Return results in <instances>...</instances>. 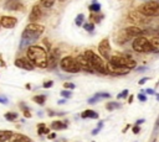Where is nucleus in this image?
<instances>
[{"instance_id": "obj_1", "label": "nucleus", "mask_w": 159, "mask_h": 142, "mask_svg": "<svg viewBox=\"0 0 159 142\" xmlns=\"http://www.w3.org/2000/svg\"><path fill=\"white\" fill-rule=\"evenodd\" d=\"M27 59L39 68H47L48 67V54L41 46H30L27 48Z\"/></svg>"}, {"instance_id": "obj_2", "label": "nucleus", "mask_w": 159, "mask_h": 142, "mask_svg": "<svg viewBox=\"0 0 159 142\" xmlns=\"http://www.w3.org/2000/svg\"><path fill=\"white\" fill-rule=\"evenodd\" d=\"M83 54H84L86 58L89 61V64H91V67L93 68L94 72L101 73V74H109V73H108V68H107V63H106L99 56H97L93 51L87 49V51H84Z\"/></svg>"}, {"instance_id": "obj_3", "label": "nucleus", "mask_w": 159, "mask_h": 142, "mask_svg": "<svg viewBox=\"0 0 159 142\" xmlns=\"http://www.w3.org/2000/svg\"><path fill=\"white\" fill-rule=\"evenodd\" d=\"M143 35V30L138 26H128L125 28H123L119 33H118V38H117V42L118 43H125L127 41H129L130 38H134V37H138V36H142Z\"/></svg>"}, {"instance_id": "obj_4", "label": "nucleus", "mask_w": 159, "mask_h": 142, "mask_svg": "<svg viewBox=\"0 0 159 142\" xmlns=\"http://www.w3.org/2000/svg\"><path fill=\"white\" fill-rule=\"evenodd\" d=\"M108 62L112 63V64H114V65L125 67V68H129V69H133V68H135V65H137V62H135L130 56H124V54H116V56H112Z\"/></svg>"}, {"instance_id": "obj_5", "label": "nucleus", "mask_w": 159, "mask_h": 142, "mask_svg": "<svg viewBox=\"0 0 159 142\" xmlns=\"http://www.w3.org/2000/svg\"><path fill=\"white\" fill-rule=\"evenodd\" d=\"M138 11L142 12L143 15L148 16V17H153V16H159V2L158 1H147L142 5H139Z\"/></svg>"}, {"instance_id": "obj_6", "label": "nucleus", "mask_w": 159, "mask_h": 142, "mask_svg": "<svg viewBox=\"0 0 159 142\" xmlns=\"http://www.w3.org/2000/svg\"><path fill=\"white\" fill-rule=\"evenodd\" d=\"M132 47L135 52L139 53H147V52H152V46H150V41L145 37V36H138L133 40Z\"/></svg>"}, {"instance_id": "obj_7", "label": "nucleus", "mask_w": 159, "mask_h": 142, "mask_svg": "<svg viewBox=\"0 0 159 142\" xmlns=\"http://www.w3.org/2000/svg\"><path fill=\"white\" fill-rule=\"evenodd\" d=\"M60 67L62 70H65L67 73H78L81 70V67H80L78 62L76 61V58H72L70 56H66L61 59Z\"/></svg>"}, {"instance_id": "obj_8", "label": "nucleus", "mask_w": 159, "mask_h": 142, "mask_svg": "<svg viewBox=\"0 0 159 142\" xmlns=\"http://www.w3.org/2000/svg\"><path fill=\"white\" fill-rule=\"evenodd\" d=\"M40 33H36V32H32L27 28H25L21 33V41H20V48H25V47H30V46H34V43L40 38Z\"/></svg>"}, {"instance_id": "obj_9", "label": "nucleus", "mask_w": 159, "mask_h": 142, "mask_svg": "<svg viewBox=\"0 0 159 142\" xmlns=\"http://www.w3.org/2000/svg\"><path fill=\"white\" fill-rule=\"evenodd\" d=\"M98 51H99V54L104 58V59H107V61H109L111 59V46H109V41H108V38H103L101 42H99V44H98Z\"/></svg>"}, {"instance_id": "obj_10", "label": "nucleus", "mask_w": 159, "mask_h": 142, "mask_svg": "<svg viewBox=\"0 0 159 142\" xmlns=\"http://www.w3.org/2000/svg\"><path fill=\"white\" fill-rule=\"evenodd\" d=\"M60 61V49L58 48H53L50 51V54H48V67L50 69H53L57 67Z\"/></svg>"}, {"instance_id": "obj_11", "label": "nucleus", "mask_w": 159, "mask_h": 142, "mask_svg": "<svg viewBox=\"0 0 159 142\" xmlns=\"http://www.w3.org/2000/svg\"><path fill=\"white\" fill-rule=\"evenodd\" d=\"M76 61L78 62V64H80V67H81V70H84V72H87V73H94L93 68H92L91 64H89V61L86 58L84 54L77 56V57H76Z\"/></svg>"}, {"instance_id": "obj_12", "label": "nucleus", "mask_w": 159, "mask_h": 142, "mask_svg": "<svg viewBox=\"0 0 159 142\" xmlns=\"http://www.w3.org/2000/svg\"><path fill=\"white\" fill-rule=\"evenodd\" d=\"M107 68H108V73L109 74H114V75H124V74H128L129 73V68H125V67H118V65H114L112 63H107Z\"/></svg>"}, {"instance_id": "obj_13", "label": "nucleus", "mask_w": 159, "mask_h": 142, "mask_svg": "<svg viewBox=\"0 0 159 142\" xmlns=\"http://www.w3.org/2000/svg\"><path fill=\"white\" fill-rule=\"evenodd\" d=\"M129 20H130V21H133V22H134V23H137V25L148 23V21H149L148 16L143 15V14H142V12H139V11L130 12V14H129Z\"/></svg>"}, {"instance_id": "obj_14", "label": "nucleus", "mask_w": 159, "mask_h": 142, "mask_svg": "<svg viewBox=\"0 0 159 142\" xmlns=\"http://www.w3.org/2000/svg\"><path fill=\"white\" fill-rule=\"evenodd\" d=\"M15 65L17 68H21V69H25V70H32L35 68V65L27 58H17V59H15Z\"/></svg>"}, {"instance_id": "obj_15", "label": "nucleus", "mask_w": 159, "mask_h": 142, "mask_svg": "<svg viewBox=\"0 0 159 142\" xmlns=\"http://www.w3.org/2000/svg\"><path fill=\"white\" fill-rule=\"evenodd\" d=\"M0 23H1V26L5 27V28H12V27L16 26L17 20H16V17H14V16H1Z\"/></svg>"}, {"instance_id": "obj_16", "label": "nucleus", "mask_w": 159, "mask_h": 142, "mask_svg": "<svg viewBox=\"0 0 159 142\" xmlns=\"http://www.w3.org/2000/svg\"><path fill=\"white\" fill-rule=\"evenodd\" d=\"M41 15H42V11H41L40 5H34L32 9H31V12H30V16H29V21L32 22V23H35L36 21L40 20Z\"/></svg>"}, {"instance_id": "obj_17", "label": "nucleus", "mask_w": 159, "mask_h": 142, "mask_svg": "<svg viewBox=\"0 0 159 142\" xmlns=\"http://www.w3.org/2000/svg\"><path fill=\"white\" fill-rule=\"evenodd\" d=\"M4 9L5 10H20L22 9V4L20 0H6L4 4Z\"/></svg>"}, {"instance_id": "obj_18", "label": "nucleus", "mask_w": 159, "mask_h": 142, "mask_svg": "<svg viewBox=\"0 0 159 142\" xmlns=\"http://www.w3.org/2000/svg\"><path fill=\"white\" fill-rule=\"evenodd\" d=\"M25 28H27V30H30V31H32V32H36V33H40V35H42L43 33V31H45V27L42 26V25H39V23H32V22H30Z\"/></svg>"}, {"instance_id": "obj_19", "label": "nucleus", "mask_w": 159, "mask_h": 142, "mask_svg": "<svg viewBox=\"0 0 159 142\" xmlns=\"http://www.w3.org/2000/svg\"><path fill=\"white\" fill-rule=\"evenodd\" d=\"M9 142H31V140L24 135L20 133H12L11 138L9 140Z\"/></svg>"}, {"instance_id": "obj_20", "label": "nucleus", "mask_w": 159, "mask_h": 142, "mask_svg": "<svg viewBox=\"0 0 159 142\" xmlns=\"http://www.w3.org/2000/svg\"><path fill=\"white\" fill-rule=\"evenodd\" d=\"M82 119H98V114L94 110H84L81 114Z\"/></svg>"}, {"instance_id": "obj_21", "label": "nucleus", "mask_w": 159, "mask_h": 142, "mask_svg": "<svg viewBox=\"0 0 159 142\" xmlns=\"http://www.w3.org/2000/svg\"><path fill=\"white\" fill-rule=\"evenodd\" d=\"M12 136V132L11 131H7V130H1L0 131V142H6L11 138Z\"/></svg>"}, {"instance_id": "obj_22", "label": "nucleus", "mask_w": 159, "mask_h": 142, "mask_svg": "<svg viewBox=\"0 0 159 142\" xmlns=\"http://www.w3.org/2000/svg\"><path fill=\"white\" fill-rule=\"evenodd\" d=\"M150 46L153 53H159V37H153L150 40Z\"/></svg>"}, {"instance_id": "obj_23", "label": "nucleus", "mask_w": 159, "mask_h": 142, "mask_svg": "<svg viewBox=\"0 0 159 142\" xmlns=\"http://www.w3.org/2000/svg\"><path fill=\"white\" fill-rule=\"evenodd\" d=\"M158 132H159V117L154 125V128H153V132H152V137L149 140V142H155L157 141V137H158Z\"/></svg>"}, {"instance_id": "obj_24", "label": "nucleus", "mask_w": 159, "mask_h": 142, "mask_svg": "<svg viewBox=\"0 0 159 142\" xmlns=\"http://www.w3.org/2000/svg\"><path fill=\"white\" fill-rule=\"evenodd\" d=\"M67 127L66 122H62V121H53L51 123V128L52 130H65Z\"/></svg>"}, {"instance_id": "obj_25", "label": "nucleus", "mask_w": 159, "mask_h": 142, "mask_svg": "<svg viewBox=\"0 0 159 142\" xmlns=\"http://www.w3.org/2000/svg\"><path fill=\"white\" fill-rule=\"evenodd\" d=\"M120 104L119 102H116V101H111V102H108L107 105H106V109L108 110V111H112V110H116V109H120Z\"/></svg>"}, {"instance_id": "obj_26", "label": "nucleus", "mask_w": 159, "mask_h": 142, "mask_svg": "<svg viewBox=\"0 0 159 142\" xmlns=\"http://www.w3.org/2000/svg\"><path fill=\"white\" fill-rule=\"evenodd\" d=\"M88 10L92 11V12H99V10H101V4H98L97 1H93V2L88 6Z\"/></svg>"}, {"instance_id": "obj_27", "label": "nucleus", "mask_w": 159, "mask_h": 142, "mask_svg": "<svg viewBox=\"0 0 159 142\" xmlns=\"http://www.w3.org/2000/svg\"><path fill=\"white\" fill-rule=\"evenodd\" d=\"M32 100L36 104H39V105H43L45 104V100H46V95H35L32 98Z\"/></svg>"}, {"instance_id": "obj_28", "label": "nucleus", "mask_w": 159, "mask_h": 142, "mask_svg": "<svg viewBox=\"0 0 159 142\" xmlns=\"http://www.w3.org/2000/svg\"><path fill=\"white\" fill-rule=\"evenodd\" d=\"M55 1H56V0H40V4H41V6H43V7H46V9H50V7L53 6Z\"/></svg>"}, {"instance_id": "obj_29", "label": "nucleus", "mask_w": 159, "mask_h": 142, "mask_svg": "<svg viewBox=\"0 0 159 142\" xmlns=\"http://www.w3.org/2000/svg\"><path fill=\"white\" fill-rule=\"evenodd\" d=\"M37 133L39 135H42V133H50V130L45 127V123H39V127H37Z\"/></svg>"}, {"instance_id": "obj_30", "label": "nucleus", "mask_w": 159, "mask_h": 142, "mask_svg": "<svg viewBox=\"0 0 159 142\" xmlns=\"http://www.w3.org/2000/svg\"><path fill=\"white\" fill-rule=\"evenodd\" d=\"M17 117H19V115H17L16 112H6V114H5V119H6L7 121H15Z\"/></svg>"}, {"instance_id": "obj_31", "label": "nucleus", "mask_w": 159, "mask_h": 142, "mask_svg": "<svg viewBox=\"0 0 159 142\" xmlns=\"http://www.w3.org/2000/svg\"><path fill=\"white\" fill-rule=\"evenodd\" d=\"M83 20H84V15H83V14H80V15L76 16L75 23H76L77 26H83Z\"/></svg>"}, {"instance_id": "obj_32", "label": "nucleus", "mask_w": 159, "mask_h": 142, "mask_svg": "<svg viewBox=\"0 0 159 142\" xmlns=\"http://www.w3.org/2000/svg\"><path fill=\"white\" fill-rule=\"evenodd\" d=\"M83 28L88 32H92L94 30V23L93 22H87V23H83Z\"/></svg>"}, {"instance_id": "obj_33", "label": "nucleus", "mask_w": 159, "mask_h": 142, "mask_svg": "<svg viewBox=\"0 0 159 142\" xmlns=\"http://www.w3.org/2000/svg\"><path fill=\"white\" fill-rule=\"evenodd\" d=\"M21 109H22V114H24V116H25L26 119L31 117V112H30V110H29L26 106H24V104H21Z\"/></svg>"}, {"instance_id": "obj_34", "label": "nucleus", "mask_w": 159, "mask_h": 142, "mask_svg": "<svg viewBox=\"0 0 159 142\" xmlns=\"http://www.w3.org/2000/svg\"><path fill=\"white\" fill-rule=\"evenodd\" d=\"M99 100L101 99H108V98H111V94L109 93H97V94H94Z\"/></svg>"}, {"instance_id": "obj_35", "label": "nucleus", "mask_w": 159, "mask_h": 142, "mask_svg": "<svg viewBox=\"0 0 159 142\" xmlns=\"http://www.w3.org/2000/svg\"><path fill=\"white\" fill-rule=\"evenodd\" d=\"M61 95H62L65 99H70V98L72 96V93H71L70 90H67V89H63V90L61 91Z\"/></svg>"}, {"instance_id": "obj_36", "label": "nucleus", "mask_w": 159, "mask_h": 142, "mask_svg": "<svg viewBox=\"0 0 159 142\" xmlns=\"http://www.w3.org/2000/svg\"><path fill=\"white\" fill-rule=\"evenodd\" d=\"M91 17H92V20H93L94 23H98L103 19V15H91Z\"/></svg>"}, {"instance_id": "obj_37", "label": "nucleus", "mask_w": 159, "mask_h": 142, "mask_svg": "<svg viewBox=\"0 0 159 142\" xmlns=\"http://www.w3.org/2000/svg\"><path fill=\"white\" fill-rule=\"evenodd\" d=\"M127 95H128V90L124 89L123 91H120V93L117 95V98H118V99H123V98H127Z\"/></svg>"}, {"instance_id": "obj_38", "label": "nucleus", "mask_w": 159, "mask_h": 142, "mask_svg": "<svg viewBox=\"0 0 159 142\" xmlns=\"http://www.w3.org/2000/svg\"><path fill=\"white\" fill-rule=\"evenodd\" d=\"M53 85V80H47V81H45L43 84H42V86L45 88V89H48V88H51Z\"/></svg>"}, {"instance_id": "obj_39", "label": "nucleus", "mask_w": 159, "mask_h": 142, "mask_svg": "<svg viewBox=\"0 0 159 142\" xmlns=\"http://www.w3.org/2000/svg\"><path fill=\"white\" fill-rule=\"evenodd\" d=\"M63 86H65V89H75L76 85H75L73 83H65Z\"/></svg>"}, {"instance_id": "obj_40", "label": "nucleus", "mask_w": 159, "mask_h": 142, "mask_svg": "<svg viewBox=\"0 0 159 142\" xmlns=\"http://www.w3.org/2000/svg\"><path fill=\"white\" fill-rule=\"evenodd\" d=\"M138 99H139V101H147V96H145L143 93L138 94Z\"/></svg>"}, {"instance_id": "obj_41", "label": "nucleus", "mask_w": 159, "mask_h": 142, "mask_svg": "<svg viewBox=\"0 0 159 142\" xmlns=\"http://www.w3.org/2000/svg\"><path fill=\"white\" fill-rule=\"evenodd\" d=\"M98 100H99V99H98V98H97V96L94 95L93 98H91V99H88V102H89V104H93V102H97Z\"/></svg>"}, {"instance_id": "obj_42", "label": "nucleus", "mask_w": 159, "mask_h": 142, "mask_svg": "<svg viewBox=\"0 0 159 142\" xmlns=\"http://www.w3.org/2000/svg\"><path fill=\"white\" fill-rule=\"evenodd\" d=\"M132 130H133V133H139V131H140V127H139L138 125H134Z\"/></svg>"}, {"instance_id": "obj_43", "label": "nucleus", "mask_w": 159, "mask_h": 142, "mask_svg": "<svg viewBox=\"0 0 159 142\" xmlns=\"http://www.w3.org/2000/svg\"><path fill=\"white\" fill-rule=\"evenodd\" d=\"M47 138H48V140H53V138H56V133H55V132H51L50 135H47Z\"/></svg>"}, {"instance_id": "obj_44", "label": "nucleus", "mask_w": 159, "mask_h": 142, "mask_svg": "<svg viewBox=\"0 0 159 142\" xmlns=\"http://www.w3.org/2000/svg\"><path fill=\"white\" fill-rule=\"evenodd\" d=\"M0 104H7V99L5 96H0Z\"/></svg>"}, {"instance_id": "obj_45", "label": "nucleus", "mask_w": 159, "mask_h": 142, "mask_svg": "<svg viewBox=\"0 0 159 142\" xmlns=\"http://www.w3.org/2000/svg\"><path fill=\"white\" fill-rule=\"evenodd\" d=\"M148 80H149V78H142V79L139 80V84H140V85H143V84H144L145 81H148Z\"/></svg>"}, {"instance_id": "obj_46", "label": "nucleus", "mask_w": 159, "mask_h": 142, "mask_svg": "<svg viewBox=\"0 0 159 142\" xmlns=\"http://www.w3.org/2000/svg\"><path fill=\"white\" fill-rule=\"evenodd\" d=\"M135 70H138V72H144V70H147V67H140V68H137Z\"/></svg>"}, {"instance_id": "obj_47", "label": "nucleus", "mask_w": 159, "mask_h": 142, "mask_svg": "<svg viewBox=\"0 0 159 142\" xmlns=\"http://www.w3.org/2000/svg\"><path fill=\"white\" fill-rule=\"evenodd\" d=\"M145 93H147V94H154V90H153V89H147Z\"/></svg>"}, {"instance_id": "obj_48", "label": "nucleus", "mask_w": 159, "mask_h": 142, "mask_svg": "<svg viewBox=\"0 0 159 142\" xmlns=\"http://www.w3.org/2000/svg\"><path fill=\"white\" fill-rule=\"evenodd\" d=\"M99 131H101V130H99V128H98V127H97V128H96V130H93V131H92V135H97V133H98V132H99Z\"/></svg>"}, {"instance_id": "obj_49", "label": "nucleus", "mask_w": 159, "mask_h": 142, "mask_svg": "<svg viewBox=\"0 0 159 142\" xmlns=\"http://www.w3.org/2000/svg\"><path fill=\"white\" fill-rule=\"evenodd\" d=\"M143 122H144V120H143V119H140V120H138V121L135 122V125H138V126H139V125H140V123H143Z\"/></svg>"}, {"instance_id": "obj_50", "label": "nucleus", "mask_w": 159, "mask_h": 142, "mask_svg": "<svg viewBox=\"0 0 159 142\" xmlns=\"http://www.w3.org/2000/svg\"><path fill=\"white\" fill-rule=\"evenodd\" d=\"M129 126H130V125H127V126H125V127H124V128H123V132H125V131H127V130H128V128H129Z\"/></svg>"}, {"instance_id": "obj_51", "label": "nucleus", "mask_w": 159, "mask_h": 142, "mask_svg": "<svg viewBox=\"0 0 159 142\" xmlns=\"http://www.w3.org/2000/svg\"><path fill=\"white\" fill-rule=\"evenodd\" d=\"M132 101H133V96L130 95V96H129V99H128V102H132Z\"/></svg>"}, {"instance_id": "obj_52", "label": "nucleus", "mask_w": 159, "mask_h": 142, "mask_svg": "<svg viewBox=\"0 0 159 142\" xmlns=\"http://www.w3.org/2000/svg\"><path fill=\"white\" fill-rule=\"evenodd\" d=\"M25 88H26V89H31V85H30V84H26Z\"/></svg>"}, {"instance_id": "obj_53", "label": "nucleus", "mask_w": 159, "mask_h": 142, "mask_svg": "<svg viewBox=\"0 0 159 142\" xmlns=\"http://www.w3.org/2000/svg\"><path fill=\"white\" fill-rule=\"evenodd\" d=\"M155 95H157V100L159 101V94H155Z\"/></svg>"}, {"instance_id": "obj_54", "label": "nucleus", "mask_w": 159, "mask_h": 142, "mask_svg": "<svg viewBox=\"0 0 159 142\" xmlns=\"http://www.w3.org/2000/svg\"><path fill=\"white\" fill-rule=\"evenodd\" d=\"M60 1H65V0H60Z\"/></svg>"}, {"instance_id": "obj_55", "label": "nucleus", "mask_w": 159, "mask_h": 142, "mask_svg": "<svg viewBox=\"0 0 159 142\" xmlns=\"http://www.w3.org/2000/svg\"><path fill=\"white\" fill-rule=\"evenodd\" d=\"M153 1H157V0H153Z\"/></svg>"}, {"instance_id": "obj_56", "label": "nucleus", "mask_w": 159, "mask_h": 142, "mask_svg": "<svg viewBox=\"0 0 159 142\" xmlns=\"http://www.w3.org/2000/svg\"><path fill=\"white\" fill-rule=\"evenodd\" d=\"M0 25H1V23H0Z\"/></svg>"}]
</instances>
